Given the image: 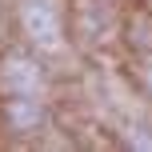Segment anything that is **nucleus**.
Wrapping results in <instances>:
<instances>
[{
    "instance_id": "obj_2",
    "label": "nucleus",
    "mask_w": 152,
    "mask_h": 152,
    "mask_svg": "<svg viewBox=\"0 0 152 152\" xmlns=\"http://www.w3.org/2000/svg\"><path fill=\"white\" fill-rule=\"evenodd\" d=\"M0 80H4V92H12V96H36V88H40V72L28 60H12Z\"/></svg>"
},
{
    "instance_id": "obj_3",
    "label": "nucleus",
    "mask_w": 152,
    "mask_h": 152,
    "mask_svg": "<svg viewBox=\"0 0 152 152\" xmlns=\"http://www.w3.org/2000/svg\"><path fill=\"white\" fill-rule=\"evenodd\" d=\"M148 84H152V68H148Z\"/></svg>"
},
{
    "instance_id": "obj_1",
    "label": "nucleus",
    "mask_w": 152,
    "mask_h": 152,
    "mask_svg": "<svg viewBox=\"0 0 152 152\" xmlns=\"http://www.w3.org/2000/svg\"><path fill=\"white\" fill-rule=\"evenodd\" d=\"M24 28L44 48L60 44V20H56V8L48 4V0H28V4H24Z\"/></svg>"
}]
</instances>
